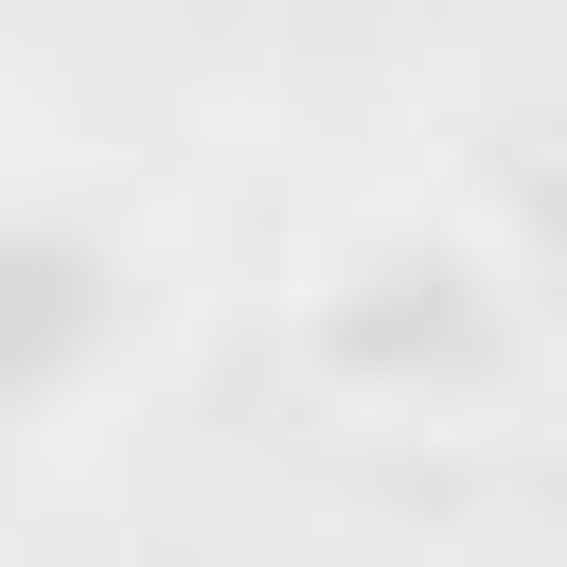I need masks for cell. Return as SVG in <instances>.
I'll return each mask as SVG.
<instances>
[{
    "mask_svg": "<svg viewBox=\"0 0 567 567\" xmlns=\"http://www.w3.org/2000/svg\"><path fill=\"white\" fill-rule=\"evenodd\" d=\"M177 319H195L177 230L71 142H0V443L124 425L159 390Z\"/></svg>",
    "mask_w": 567,
    "mask_h": 567,
    "instance_id": "cell-2",
    "label": "cell"
},
{
    "mask_svg": "<svg viewBox=\"0 0 567 567\" xmlns=\"http://www.w3.org/2000/svg\"><path fill=\"white\" fill-rule=\"evenodd\" d=\"M266 354L301 372L319 425L354 443H514L549 390V301H532V213H461L425 177L354 195L284 284Z\"/></svg>",
    "mask_w": 567,
    "mask_h": 567,
    "instance_id": "cell-1",
    "label": "cell"
},
{
    "mask_svg": "<svg viewBox=\"0 0 567 567\" xmlns=\"http://www.w3.org/2000/svg\"><path fill=\"white\" fill-rule=\"evenodd\" d=\"M0 124H18V53H0Z\"/></svg>",
    "mask_w": 567,
    "mask_h": 567,
    "instance_id": "cell-3",
    "label": "cell"
}]
</instances>
